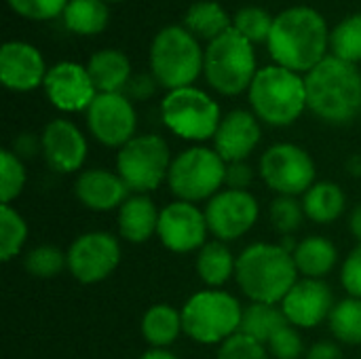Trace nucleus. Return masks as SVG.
<instances>
[{"mask_svg": "<svg viewBox=\"0 0 361 359\" xmlns=\"http://www.w3.org/2000/svg\"><path fill=\"white\" fill-rule=\"evenodd\" d=\"M267 47L277 66L292 72H311L330 47L328 23L311 6H290L273 19Z\"/></svg>", "mask_w": 361, "mask_h": 359, "instance_id": "nucleus-1", "label": "nucleus"}, {"mask_svg": "<svg viewBox=\"0 0 361 359\" xmlns=\"http://www.w3.org/2000/svg\"><path fill=\"white\" fill-rule=\"evenodd\" d=\"M307 108L322 121L345 125L361 112V72L355 63L326 55L305 78Z\"/></svg>", "mask_w": 361, "mask_h": 359, "instance_id": "nucleus-2", "label": "nucleus"}, {"mask_svg": "<svg viewBox=\"0 0 361 359\" xmlns=\"http://www.w3.org/2000/svg\"><path fill=\"white\" fill-rule=\"evenodd\" d=\"M235 277L252 303L277 305L296 286L294 254L275 243H254L237 258Z\"/></svg>", "mask_w": 361, "mask_h": 359, "instance_id": "nucleus-3", "label": "nucleus"}, {"mask_svg": "<svg viewBox=\"0 0 361 359\" xmlns=\"http://www.w3.org/2000/svg\"><path fill=\"white\" fill-rule=\"evenodd\" d=\"M247 91L254 114L273 127L292 125L307 108L305 78L281 66L258 70Z\"/></svg>", "mask_w": 361, "mask_h": 359, "instance_id": "nucleus-4", "label": "nucleus"}, {"mask_svg": "<svg viewBox=\"0 0 361 359\" xmlns=\"http://www.w3.org/2000/svg\"><path fill=\"white\" fill-rule=\"evenodd\" d=\"M205 53L184 25H165L150 44V70L161 87L169 91L192 87L203 70Z\"/></svg>", "mask_w": 361, "mask_h": 359, "instance_id": "nucleus-5", "label": "nucleus"}, {"mask_svg": "<svg viewBox=\"0 0 361 359\" xmlns=\"http://www.w3.org/2000/svg\"><path fill=\"white\" fill-rule=\"evenodd\" d=\"M203 72L207 83L222 95H237L250 89L256 76L254 44L235 28L226 30L207 44Z\"/></svg>", "mask_w": 361, "mask_h": 359, "instance_id": "nucleus-6", "label": "nucleus"}, {"mask_svg": "<svg viewBox=\"0 0 361 359\" xmlns=\"http://www.w3.org/2000/svg\"><path fill=\"white\" fill-rule=\"evenodd\" d=\"M243 309L239 300L220 290H205L190 296L182 309L186 336L201 345L224 343L241 330Z\"/></svg>", "mask_w": 361, "mask_h": 359, "instance_id": "nucleus-7", "label": "nucleus"}, {"mask_svg": "<svg viewBox=\"0 0 361 359\" xmlns=\"http://www.w3.org/2000/svg\"><path fill=\"white\" fill-rule=\"evenodd\" d=\"M224 178L226 161L212 148L192 146L171 161L167 182L180 201L197 203L218 195Z\"/></svg>", "mask_w": 361, "mask_h": 359, "instance_id": "nucleus-8", "label": "nucleus"}, {"mask_svg": "<svg viewBox=\"0 0 361 359\" xmlns=\"http://www.w3.org/2000/svg\"><path fill=\"white\" fill-rule=\"evenodd\" d=\"M161 116L169 131L176 135L203 142L216 135L220 127V106L205 91L197 87L173 89L163 97Z\"/></svg>", "mask_w": 361, "mask_h": 359, "instance_id": "nucleus-9", "label": "nucleus"}, {"mask_svg": "<svg viewBox=\"0 0 361 359\" xmlns=\"http://www.w3.org/2000/svg\"><path fill=\"white\" fill-rule=\"evenodd\" d=\"M171 167L169 146L161 135H137L127 142L116 157V171L129 190L146 195L167 180Z\"/></svg>", "mask_w": 361, "mask_h": 359, "instance_id": "nucleus-10", "label": "nucleus"}, {"mask_svg": "<svg viewBox=\"0 0 361 359\" xmlns=\"http://www.w3.org/2000/svg\"><path fill=\"white\" fill-rule=\"evenodd\" d=\"M260 176L279 197H296L315 184V163L305 148L281 142L264 150Z\"/></svg>", "mask_w": 361, "mask_h": 359, "instance_id": "nucleus-11", "label": "nucleus"}, {"mask_svg": "<svg viewBox=\"0 0 361 359\" xmlns=\"http://www.w3.org/2000/svg\"><path fill=\"white\" fill-rule=\"evenodd\" d=\"M121 262V245L114 235L93 231L74 239L68 250V271L80 284H97L114 273Z\"/></svg>", "mask_w": 361, "mask_h": 359, "instance_id": "nucleus-12", "label": "nucleus"}, {"mask_svg": "<svg viewBox=\"0 0 361 359\" xmlns=\"http://www.w3.org/2000/svg\"><path fill=\"white\" fill-rule=\"evenodd\" d=\"M87 125L97 142L108 148H123L133 140L137 116L123 93H97L87 108Z\"/></svg>", "mask_w": 361, "mask_h": 359, "instance_id": "nucleus-13", "label": "nucleus"}, {"mask_svg": "<svg viewBox=\"0 0 361 359\" xmlns=\"http://www.w3.org/2000/svg\"><path fill=\"white\" fill-rule=\"evenodd\" d=\"M260 214L258 201L250 190H220L205 207L209 233L218 241H233L252 231Z\"/></svg>", "mask_w": 361, "mask_h": 359, "instance_id": "nucleus-14", "label": "nucleus"}, {"mask_svg": "<svg viewBox=\"0 0 361 359\" xmlns=\"http://www.w3.org/2000/svg\"><path fill=\"white\" fill-rule=\"evenodd\" d=\"M205 214L188 201H173L161 209L157 235L161 243L176 254L201 250L207 241Z\"/></svg>", "mask_w": 361, "mask_h": 359, "instance_id": "nucleus-15", "label": "nucleus"}, {"mask_svg": "<svg viewBox=\"0 0 361 359\" xmlns=\"http://www.w3.org/2000/svg\"><path fill=\"white\" fill-rule=\"evenodd\" d=\"M44 93L51 104L63 112H80L91 106L97 89L85 66L74 61L55 63L44 76Z\"/></svg>", "mask_w": 361, "mask_h": 359, "instance_id": "nucleus-16", "label": "nucleus"}, {"mask_svg": "<svg viewBox=\"0 0 361 359\" xmlns=\"http://www.w3.org/2000/svg\"><path fill=\"white\" fill-rule=\"evenodd\" d=\"M40 142L44 161L59 174L78 171L87 159V140L82 131L66 118H53L47 123Z\"/></svg>", "mask_w": 361, "mask_h": 359, "instance_id": "nucleus-17", "label": "nucleus"}, {"mask_svg": "<svg viewBox=\"0 0 361 359\" xmlns=\"http://www.w3.org/2000/svg\"><path fill=\"white\" fill-rule=\"evenodd\" d=\"M334 309V296L328 284L322 279H302L288 292L281 300V311L292 326L298 328H315L326 317H330Z\"/></svg>", "mask_w": 361, "mask_h": 359, "instance_id": "nucleus-18", "label": "nucleus"}, {"mask_svg": "<svg viewBox=\"0 0 361 359\" xmlns=\"http://www.w3.org/2000/svg\"><path fill=\"white\" fill-rule=\"evenodd\" d=\"M44 59L40 51L23 40L4 42L0 49V80L11 91H32L44 83Z\"/></svg>", "mask_w": 361, "mask_h": 359, "instance_id": "nucleus-19", "label": "nucleus"}, {"mask_svg": "<svg viewBox=\"0 0 361 359\" xmlns=\"http://www.w3.org/2000/svg\"><path fill=\"white\" fill-rule=\"evenodd\" d=\"M262 138L256 116L247 110H233L222 121L214 135L216 152L226 163L245 161Z\"/></svg>", "mask_w": 361, "mask_h": 359, "instance_id": "nucleus-20", "label": "nucleus"}, {"mask_svg": "<svg viewBox=\"0 0 361 359\" xmlns=\"http://www.w3.org/2000/svg\"><path fill=\"white\" fill-rule=\"evenodd\" d=\"M76 199L93 212H110L121 207L129 197L123 178L108 169H87L74 182Z\"/></svg>", "mask_w": 361, "mask_h": 359, "instance_id": "nucleus-21", "label": "nucleus"}, {"mask_svg": "<svg viewBox=\"0 0 361 359\" xmlns=\"http://www.w3.org/2000/svg\"><path fill=\"white\" fill-rule=\"evenodd\" d=\"M159 216L150 197H129L118 209V233L129 243H146L159 229Z\"/></svg>", "mask_w": 361, "mask_h": 359, "instance_id": "nucleus-22", "label": "nucleus"}, {"mask_svg": "<svg viewBox=\"0 0 361 359\" xmlns=\"http://www.w3.org/2000/svg\"><path fill=\"white\" fill-rule=\"evenodd\" d=\"M87 72L97 89V93H121L131 74L129 57L118 49H102L89 57Z\"/></svg>", "mask_w": 361, "mask_h": 359, "instance_id": "nucleus-23", "label": "nucleus"}, {"mask_svg": "<svg viewBox=\"0 0 361 359\" xmlns=\"http://www.w3.org/2000/svg\"><path fill=\"white\" fill-rule=\"evenodd\" d=\"M338 260L336 245L326 237H307L294 250V262L298 273L307 279H322L326 277Z\"/></svg>", "mask_w": 361, "mask_h": 359, "instance_id": "nucleus-24", "label": "nucleus"}, {"mask_svg": "<svg viewBox=\"0 0 361 359\" xmlns=\"http://www.w3.org/2000/svg\"><path fill=\"white\" fill-rule=\"evenodd\" d=\"M347 197L334 182H315L302 199L305 216L317 224H332L345 212Z\"/></svg>", "mask_w": 361, "mask_h": 359, "instance_id": "nucleus-25", "label": "nucleus"}, {"mask_svg": "<svg viewBox=\"0 0 361 359\" xmlns=\"http://www.w3.org/2000/svg\"><path fill=\"white\" fill-rule=\"evenodd\" d=\"M182 330V313L169 305H154L142 317V336L154 349L173 345Z\"/></svg>", "mask_w": 361, "mask_h": 359, "instance_id": "nucleus-26", "label": "nucleus"}, {"mask_svg": "<svg viewBox=\"0 0 361 359\" xmlns=\"http://www.w3.org/2000/svg\"><path fill=\"white\" fill-rule=\"evenodd\" d=\"M237 269V260L233 252L224 245V241H207L197 256V273L203 284L209 288L224 286Z\"/></svg>", "mask_w": 361, "mask_h": 359, "instance_id": "nucleus-27", "label": "nucleus"}, {"mask_svg": "<svg viewBox=\"0 0 361 359\" xmlns=\"http://www.w3.org/2000/svg\"><path fill=\"white\" fill-rule=\"evenodd\" d=\"M184 28L195 38H205L212 42L214 38H218L233 25H231V17L218 2L201 0V2H195L188 6V11L184 15Z\"/></svg>", "mask_w": 361, "mask_h": 359, "instance_id": "nucleus-28", "label": "nucleus"}, {"mask_svg": "<svg viewBox=\"0 0 361 359\" xmlns=\"http://www.w3.org/2000/svg\"><path fill=\"white\" fill-rule=\"evenodd\" d=\"M61 17L70 32L93 36L106 30L110 11L106 6V0H70Z\"/></svg>", "mask_w": 361, "mask_h": 359, "instance_id": "nucleus-29", "label": "nucleus"}, {"mask_svg": "<svg viewBox=\"0 0 361 359\" xmlns=\"http://www.w3.org/2000/svg\"><path fill=\"white\" fill-rule=\"evenodd\" d=\"M288 317L283 315L281 309H277L275 305H264V303H252L241 317V334L269 345L271 339L283 328L288 326Z\"/></svg>", "mask_w": 361, "mask_h": 359, "instance_id": "nucleus-30", "label": "nucleus"}, {"mask_svg": "<svg viewBox=\"0 0 361 359\" xmlns=\"http://www.w3.org/2000/svg\"><path fill=\"white\" fill-rule=\"evenodd\" d=\"M330 330L336 341L345 345H361V300L345 298L334 305L330 317Z\"/></svg>", "mask_w": 361, "mask_h": 359, "instance_id": "nucleus-31", "label": "nucleus"}, {"mask_svg": "<svg viewBox=\"0 0 361 359\" xmlns=\"http://www.w3.org/2000/svg\"><path fill=\"white\" fill-rule=\"evenodd\" d=\"M330 49L338 59L349 63L361 61V13L343 19L330 32Z\"/></svg>", "mask_w": 361, "mask_h": 359, "instance_id": "nucleus-32", "label": "nucleus"}, {"mask_svg": "<svg viewBox=\"0 0 361 359\" xmlns=\"http://www.w3.org/2000/svg\"><path fill=\"white\" fill-rule=\"evenodd\" d=\"M27 239V224L17 209L0 205V260H13Z\"/></svg>", "mask_w": 361, "mask_h": 359, "instance_id": "nucleus-33", "label": "nucleus"}, {"mask_svg": "<svg viewBox=\"0 0 361 359\" xmlns=\"http://www.w3.org/2000/svg\"><path fill=\"white\" fill-rule=\"evenodd\" d=\"M23 267L34 277L53 279L68 267V254H63L55 245H38L25 254Z\"/></svg>", "mask_w": 361, "mask_h": 359, "instance_id": "nucleus-34", "label": "nucleus"}, {"mask_svg": "<svg viewBox=\"0 0 361 359\" xmlns=\"http://www.w3.org/2000/svg\"><path fill=\"white\" fill-rule=\"evenodd\" d=\"M27 174L23 167V161L13 150L0 152V199L2 205H11L13 199H17L25 186Z\"/></svg>", "mask_w": 361, "mask_h": 359, "instance_id": "nucleus-35", "label": "nucleus"}, {"mask_svg": "<svg viewBox=\"0 0 361 359\" xmlns=\"http://www.w3.org/2000/svg\"><path fill=\"white\" fill-rule=\"evenodd\" d=\"M273 19L275 17H271L269 11L262 6H243L233 17V28L254 44V42L269 40Z\"/></svg>", "mask_w": 361, "mask_h": 359, "instance_id": "nucleus-36", "label": "nucleus"}, {"mask_svg": "<svg viewBox=\"0 0 361 359\" xmlns=\"http://www.w3.org/2000/svg\"><path fill=\"white\" fill-rule=\"evenodd\" d=\"M302 218L305 207L300 201H296V197H277L271 203V222L283 237L296 233L302 224Z\"/></svg>", "mask_w": 361, "mask_h": 359, "instance_id": "nucleus-37", "label": "nucleus"}, {"mask_svg": "<svg viewBox=\"0 0 361 359\" xmlns=\"http://www.w3.org/2000/svg\"><path fill=\"white\" fill-rule=\"evenodd\" d=\"M218 359H269V353L262 343L237 332L220 345Z\"/></svg>", "mask_w": 361, "mask_h": 359, "instance_id": "nucleus-38", "label": "nucleus"}, {"mask_svg": "<svg viewBox=\"0 0 361 359\" xmlns=\"http://www.w3.org/2000/svg\"><path fill=\"white\" fill-rule=\"evenodd\" d=\"M6 2L21 17L44 21L57 15H63L70 0H6Z\"/></svg>", "mask_w": 361, "mask_h": 359, "instance_id": "nucleus-39", "label": "nucleus"}, {"mask_svg": "<svg viewBox=\"0 0 361 359\" xmlns=\"http://www.w3.org/2000/svg\"><path fill=\"white\" fill-rule=\"evenodd\" d=\"M271 353L277 359H298L302 355V339L294 326H283L269 343Z\"/></svg>", "mask_w": 361, "mask_h": 359, "instance_id": "nucleus-40", "label": "nucleus"}, {"mask_svg": "<svg viewBox=\"0 0 361 359\" xmlns=\"http://www.w3.org/2000/svg\"><path fill=\"white\" fill-rule=\"evenodd\" d=\"M341 281L345 290L351 294V298L361 300V243L357 248H353L351 254L347 256L343 271H341Z\"/></svg>", "mask_w": 361, "mask_h": 359, "instance_id": "nucleus-41", "label": "nucleus"}, {"mask_svg": "<svg viewBox=\"0 0 361 359\" xmlns=\"http://www.w3.org/2000/svg\"><path fill=\"white\" fill-rule=\"evenodd\" d=\"M157 85H159V83H157V78H154L152 74L142 72V74L131 76V78H129V83H127V87H125L123 91H125V95H127L129 99H137V102H142V99H148V97H152V95H154Z\"/></svg>", "mask_w": 361, "mask_h": 359, "instance_id": "nucleus-42", "label": "nucleus"}, {"mask_svg": "<svg viewBox=\"0 0 361 359\" xmlns=\"http://www.w3.org/2000/svg\"><path fill=\"white\" fill-rule=\"evenodd\" d=\"M254 182V169L245 163V161H239V163H228L226 165V178H224V184L233 190H247Z\"/></svg>", "mask_w": 361, "mask_h": 359, "instance_id": "nucleus-43", "label": "nucleus"}, {"mask_svg": "<svg viewBox=\"0 0 361 359\" xmlns=\"http://www.w3.org/2000/svg\"><path fill=\"white\" fill-rule=\"evenodd\" d=\"M42 152V142L40 138L32 135V133H21L13 140V152L19 157V159H30L34 157L36 152Z\"/></svg>", "mask_w": 361, "mask_h": 359, "instance_id": "nucleus-44", "label": "nucleus"}, {"mask_svg": "<svg viewBox=\"0 0 361 359\" xmlns=\"http://www.w3.org/2000/svg\"><path fill=\"white\" fill-rule=\"evenodd\" d=\"M307 359H343V351L338 349L336 343L319 341L307 351Z\"/></svg>", "mask_w": 361, "mask_h": 359, "instance_id": "nucleus-45", "label": "nucleus"}, {"mask_svg": "<svg viewBox=\"0 0 361 359\" xmlns=\"http://www.w3.org/2000/svg\"><path fill=\"white\" fill-rule=\"evenodd\" d=\"M349 231L351 235L361 243V203L355 205V209L351 212V218H349Z\"/></svg>", "mask_w": 361, "mask_h": 359, "instance_id": "nucleus-46", "label": "nucleus"}, {"mask_svg": "<svg viewBox=\"0 0 361 359\" xmlns=\"http://www.w3.org/2000/svg\"><path fill=\"white\" fill-rule=\"evenodd\" d=\"M140 359H178L173 353H169V351H165V349H150V351H146L144 355Z\"/></svg>", "mask_w": 361, "mask_h": 359, "instance_id": "nucleus-47", "label": "nucleus"}, {"mask_svg": "<svg viewBox=\"0 0 361 359\" xmlns=\"http://www.w3.org/2000/svg\"><path fill=\"white\" fill-rule=\"evenodd\" d=\"M347 171H349L351 176L360 178L361 176V157L360 154H355V157H351V159H349V163H347Z\"/></svg>", "mask_w": 361, "mask_h": 359, "instance_id": "nucleus-48", "label": "nucleus"}, {"mask_svg": "<svg viewBox=\"0 0 361 359\" xmlns=\"http://www.w3.org/2000/svg\"><path fill=\"white\" fill-rule=\"evenodd\" d=\"M112 2H118V0H112Z\"/></svg>", "mask_w": 361, "mask_h": 359, "instance_id": "nucleus-49", "label": "nucleus"}]
</instances>
